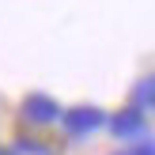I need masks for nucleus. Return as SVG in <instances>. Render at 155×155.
I'll return each instance as SVG.
<instances>
[{
    "label": "nucleus",
    "instance_id": "obj_1",
    "mask_svg": "<svg viewBox=\"0 0 155 155\" xmlns=\"http://www.w3.org/2000/svg\"><path fill=\"white\" fill-rule=\"evenodd\" d=\"M102 125H106V114L95 110V106H76V110L64 114V129L72 136H87V133H95V129H102Z\"/></svg>",
    "mask_w": 155,
    "mask_h": 155
},
{
    "label": "nucleus",
    "instance_id": "obj_2",
    "mask_svg": "<svg viewBox=\"0 0 155 155\" xmlns=\"http://www.w3.org/2000/svg\"><path fill=\"white\" fill-rule=\"evenodd\" d=\"M23 117H27L30 125H49V121L61 117V106L53 102L49 95H27L23 98Z\"/></svg>",
    "mask_w": 155,
    "mask_h": 155
},
{
    "label": "nucleus",
    "instance_id": "obj_3",
    "mask_svg": "<svg viewBox=\"0 0 155 155\" xmlns=\"http://www.w3.org/2000/svg\"><path fill=\"white\" fill-rule=\"evenodd\" d=\"M110 133L117 136V140H129V144H136V140L144 136V110H136V106L121 110L117 117L110 121Z\"/></svg>",
    "mask_w": 155,
    "mask_h": 155
},
{
    "label": "nucleus",
    "instance_id": "obj_4",
    "mask_svg": "<svg viewBox=\"0 0 155 155\" xmlns=\"http://www.w3.org/2000/svg\"><path fill=\"white\" fill-rule=\"evenodd\" d=\"M133 98H136V110H155V76H148V80L136 83Z\"/></svg>",
    "mask_w": 155,
    "mask_h": 155
},
{
    "label": "nucleus",
    "instance_id": "obj_5",
    "mask_svg": "<svg viewBox=\"0 0 155 155\" xmlns=\"http://www.w3.org/2000/svg\"><path fill=\"white\" fill-rule=\"evenodd\" d=\"M117 155H155V140H136L129 151H117Z\"/></svg>",
    "mask_w": 155,
    "mask_h": 155
},
{
    "label": "nucleus",
    "instance_id": "obj_6",
    "mask_svg": "<svg viewBox=\"0 0 155 155\" xmlns=\"http://www.w3.org/2000/svg\"><path fill=\"white\" fill-rule=\"evenodd\" d=\"M0 155H15V151H12V148H0Z\"/></svg>",
    "mask_w": 155,
    "mask_h": 155
}]
</instances>
